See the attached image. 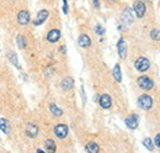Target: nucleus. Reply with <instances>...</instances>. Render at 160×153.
<instances>
[{"label": "nucleus", "mask_w": 160, "mask_h": 153, "mask_svg": "<svg viewBox=\"0 0 160 153\" xmlns=\"http://www.w3.org/2000/svg\"><path fill=\"white\" fill-rule=\"evenodd\" d=\"M134 67H136V69L139 71V72H147V71L150 68V62H149L148 58L139 57L137 61H136Z\"/></svg>", "instance_id": "nucleus-3"}, {"label": "nucleus", "mask_w": 160, "mask_h": 153, "mask_svg": "<svg viewBox=\"0 0 160 153\" xmlns=\"http://www.w3.org/2000/svg\"><path fill=\"white\" fill-rule=\"evenodd\" d=\"M44 147H46V151H47V152H51V153H54L56 150H57L56 143H54L53 140H47V141L44 142Z\"/></svg>", "instance_id": "nucleus-19"}, {"label": "nucleus", "mask_w": 160, "mask_h": 153, "mask_svg": "<svg viewBox=\"0 0 160 153\" xmlns=\"http://www.w3.org/2000/svg\"><path fill=\"white\" fill-rule=\"evenodd\" d=\"M0 130L5 135L10 134V122L6 119H0Z\"/></svg>", "instance_id": "nucleus-16"}, {"label": "nucleus", "mask_w": 160, "mask_h": 153, "mask_svg": "<svg viewBox=\"0 0 160 153\" xmlns=\"http://www.w3.org/2000/svg\"><path fill=\"white\" fill-rule=\"evenodd\" d=\"M121 20H122V22H123L124 25H127V26H131V25L133 24V21H134V15H133V13H132V10H131L129 8H127V9L122 13Z\"/></svg>", "instance_id": "nucleus-4"}, {"label": "nucleus", "mask_w": 160, "mask_h": 153, "mask_svg": "<svg viewBox=\"0 0 160 153\" xmlns=\"http://www.w3.org/2000/svg\"><path fill=\"white\" fill-rule=\"evenodd\" d=\"M49 110H51V113L54 115V116H57V117H60L62 115H63V110L59 109L56 104H51L49 105Z\"/></svg>", "instance_id": "nucleus-21"}, {"label": "nucleus", "mask_w": 160, "mask_h": 153, "mask_svg": "<svg viewBox=\"0 0 160 153\" xmlns=\"http://www.w3.org/2000/svg\"><path fill=\"white\" fill-rule=\"evenodd\" d=\"M26 135L28 136V137H31V138H35V137H37V135H38V127L35 125V124H28L27 126H26Z\"/></svg>", "instance_id": "nucleus-15"}, {"label": "nucleus", "mask_w": 160, "mask_h": 153, "mask_svg": "<svg viewBox=\"0 0 160 153\" xmlns=\"http://www.w3.org/2000/svg\"><path fill=\"white\" fill-rule=\"evenodd\" d=\"M60 87H62L63 90L69 92V90L73 89V87H74V79H73L72 76H67V78H64V79L62 80V83H60Z\"/></svg>", "instance_id": "nucleus-13"}, {"label": "nucleus", "mask_w": 160, "mask_h": 153, "mask_svg": "<svg viewBox=\"0 0 160 153\" xmlns=\"http://www.w3.org/2000/svg\"><path fill=\"white\" fill-rule=\"evenodd\" d=\"M95 32H96V35H99V36H102V35L105 34V29H103L101 25H99V24H98V25L95 26Z\"/></svg>", "instance_id": "nucleus-25"}, {"label": "nucleus", "mask_w": 160, "mask_h": 153, "mask_svg": "<svg viewBox=\"0 0 160 153\" xmlns=\"http://www.w3.org/2000/svg\"><path fill=\"white\" fill-rule=\"evenodd\" d=\"M68 132H69V129L67 125L64 124H58L56 127H54V135L59 138V140H63L68 136Z\"/></svg>", "instance_id": "nucleus-5"}, {"label": "nucleus", "mask_w": 160, "mask_h": 153, "mask_svg": "<svg viewBox=\"0 0 160 153\" xmlns=\"http://www.w3.org/2000/svg\"><path fill=\"white\" fill-rule=\"evenodd\" d=\"M154 143H155V146H157V147H159V148H160V134H158L157 136H155Z\"/></svg>", "instance_id": "nucleus-27"}, {"label": "nucleus", "mask_w": 160, "mask_h": 153, "mask_svg": "<svg viewBox=\"0 0 160 153\" xmlns=\"http://www.w3.org/2000/svg\"><path fill=\"white\" fill-rule=\"evenodd\" d=\"M8 58H9V61L11 62V64H14L18 69H20V64H19V61H18V56L14 53V52H9L8 53Z\"/></svg>", "instance_id": "nucleus-20"}, {"label": "nucleus", "mask_w": 160, "mask_h": 153, "mask_svg": "<svg viewBox=\"0 0 160 153\" xmlns=\"http://www.w3.org/2000/svg\"><path fill=\"white\" fill-rule=\"evenodd\" d=\"M133 10H134L137 18L142 19V18L144 16V14H145V4H144L143 1H139V0H138V1H134V4H133Z\"/></svg>", "instance_id": "nucleus-7"}, {"label": "nucleus", "mask_w": 160, "mask_h": 153, "mask_svg": "<svg viewBox=\"0 0 160 153\" xmlns=\"http://www.w3.org/2000/svg\"><path fill=\"white\" fill-rule=\"evenodd\" d=\"M138 85H139L140 89L148 92V90H152V89H153V87H154V82H153L150 78H148V76H142L138 78Z\"/></svg>", "instance_id": "nucleus-2"}, {"label": "nucleus", "mask_w": 160, "mask_h": 153, "mask_svg": "<svg viewBox=\"0 0 160 153\" xmlns=\"http://www.w3.org/2000/svg\"><path fill=\"white\" fill-rule=\"evenodd\" d=\"M48 15H49V13H48L47 10H41L40 13L37 14L36 19L33 20V25H35V26H40V25H42L46 20L48 19Z\"/></svg>", "instance_id": "nucleus-10"}, {"label": "nucleus", "mask_w": 160, "mask_h": 153, "mask_svg": "<svg viewBox=\"0 0 160 153\" xmlns=\"http://www.w3.org/2000/svg\"><path fill=\"white\" fill-rule=\"evenodd\" d=\"M150 37H152V40H154V41H159L160 40V30L159 29H154V30H152V32H150Z\"/></svg>", "instance_id": "nucleus-24"}, {"label": "nucleus", "mask_w": 160, "mask_h": 153, "mask_svg": "<svg viewBox=\"0 0 160 153\" xmlns=\"http://www.w3.org/2000/svg\"><path fill=\"white\" fill-rule=\"evenodd\" d=\"M92 3H94V6H95L96 9L100 8V1H99V0H92Z\"/></svg>", "instance_id": "nucleus-28"}, {"label": "nucleus", "mask_w": 160, "mask_h": 153, "mask_svg": "<svg viewBox=\"0 0 160 153\" xmlns=\"http://www.w3.org/2000/svg\"><path fill=\"white\" fill-rule=\"evenodd\" d=\"M78 45H79L81 48H88V47L91 46V40H90V37L88 35L81 34L79 36V38H78Z\"/></svg>", "instance_id": "nucleus-14"}, {"label": "nucleus", "mask_w": 160, "mask_h": 153, "mask_svg": "<svg viewBox=\"0 0 160 153\" xmlns=\"http://www.w3.org/2000/svg\"><path fill=\"white\" fill-rule=\"evenodd\" d=\"M112 74H113V78L117 83H121L122 82V72H121V67L118 63L115 64L113 67V71H112Z\"/></svg>", "instance_id": "nucleus-17"}, {"label": "nucleus", "mask_w": 160, "mask_h": 153, "mask_svg": "<svg viewBox=\"0 0 160 153\" xmlns=\"http://www.w3.org/2000/svg\"><path fill=\"white\" fill-rule=\"evenodd\" d=\"M124 124L128 129L131 130H136L138 127V119L136 115H132V116H128L126 120H124Z\"/></svg>", "instance_id": "nucleus-11"}, {"label": "nucleus", "mask_w": 160, "mask_h": 153, "mask_svg": "<svg viewBox=\"0 0 160 153\" xmlns=\"http://www.w3.org/2000/svg\"><path fill=\"white\" fill-rule=\"evenodd\" d=\"M117 51H118V56L121 59H126L127 58V42L124 38H120L117 42Z\"/></svg>", "instance_id": "nucleus-6"}, {"label": "nucleus", "mask_w": 160, "mask_h": 153, "mask_svg": "<svg viewBox=\"0 0 160 153\" xmlns=\"http://www.w3.org/2000/svg\"><path fill=\"white\" fill-rule=\"evenodd\" d=\"M63 13L65 15L68 14V1L67 0H63Z\"/></svg>", "instance_id": "nucleus-26"}, {"label": "nucleus", "mask_w": 160, "mask_h": 153, "mask_svg": "<svg viewBox=\"0 0 160 153\" xmlns=\"http://www.w3.org/2000/svg\"><path fill=\"white\" fill-rule=\"evenodd\" d=\"M59 38H60V31L57 30V29H53V30H51V31L47 34V41L51 42V43L58 42Z\"/></svg>", "instance_id": "nucleus-12"}, {"label": "nucleus", "mask_w": 160, "mask_h": 153, "mask_svg": "<svg viewBox=\"0 0 160 153\" xmlns=\"http://www.w3.org/2000/svg\"><path fill=\"white\" fill-rule=\"evenodd\" d=\"M16 43H18L19 48H21V50H23V48L26 47V40H25V37H23L22 35H19V36L16 37Z\"/></svg>", "instance_id": "nucleus-23"}, {"label": "nucleus", "mask_w": 160, "mask_h": 153, "mask_svg": "<svg viewBox=\"0 0 160 153\" xmlns=\"http://www.w3.org/2000/svg\"><path fill=\"white\" fill-rule=\"evenodd\" d=\"M85 150H86V152H89V153H98L100 151V147H99V145H98L96 142H89V143L86 145Z\"/></svg>", "instance_id": "nucleus-18"}, {"label": "nucleus", "mask_w": 160, "mask_h": 153, "mask_svg": "<svg viewBox=\"0 0 160 153\" xmlns=\"http://www.w3.org/2000/svg\"><path fill=\"white\" fill-rule=\"evenodd\" d=\"M30 20H31V15L27 10H21L18 14V22L22 26H26L30 22Z\"/></svg>", "instance_id": "nucleus-8"}, {"label": "nucleus", "mask_w": 160, "mask_h": 153, "mask_svg": "<svg viewBox=\"0 0 160 153\" xmlns=\"http://www.w3.org/2000/svg\"><path fill=\"white\" fill-rule=\"evenodd\" d=\"M143 145H144V147H145L148 151H153V150H154V143H153V141H152L149 137L144 138V141H143Z\"/></svg>", "instance_id": "nucleus-22"}, {"label": "nucleus", "mask_w": 160, "mask_h": 153, "mask_svg": "<svg viewBox=\"0 0 160 153\" xmlns=\"http://www.w3.org/2000/svg\"><path fill=\"white\" fill-rule=\"evenodd\" d=\"M137 104H138V106H139L142 110H149L153 106V99L149 95L144 94V95L139 96Z\"/></svg>", "instance_id": "nucleus-1"}, {"label": "nucleus", "mask_w": 160, "mask_h": 153, "mask_svg": "<svg viewBox=\"0 0 160 153\" xmlns=\"http://www.w3.org/2000/svg\"><path fill=\"white\" fill-rule=\"evenodd\" d=\"M99 104L102 109H110L112 106V99L108 94H102L99 98Z\"/></svg>", "instance_id": "nucleus-9"}]
</instances>
